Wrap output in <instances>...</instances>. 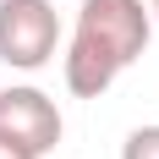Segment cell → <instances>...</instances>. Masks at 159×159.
Instances as JSON below:
<instances>
[{
    "instance_id": "6da1fadb",
    "label": "cell",
    "mask_w": 159,
    "mask_h": 159,
    "mask_svg": "<svg viewBox=\"0 0 159 159\" xmlns=\"http://www.w3.org/2000/svg\"><path fill=\"white\" fill-rule=\"evenodd\" d=\"M154 16L148 0H82L71 39L61 55V77L71 99H99L148 55Z\"/></svg>"
},
{
    "instance_id": "5b68a950",
    "label": "cell",
    "mask_w": 159,
    "mask_h": 159,
    "mask_svg": "<svg viewBox=\"0 0 159 159\" xmlns=\"http://www.w3.org/2000/svg\"><path fill=\"white\" fill-rule=\"evenodd\" d=\"M0 159H33V154H28V148H16L11 137H0Z\"/></svg>"
},
{
    "instance_id": "7a4b0ae2",
    "label": "cell",
    "mask_w": 159,
    "mask_h": 159,
    "mask_svg": "<svg viewBox=\"0 0 159 159\" xmlns=\"http://www.w3.org/2000/svg\"><path fill=\"white\" fill-rule=\"evenodd\" d=\"M66 22L55 0H0V61L11 71H44L61 55Z\"/></svg>"
},
{
    "instance_id": "277c9868",
    "label": "cell",
    "mask_w": 159,
    "mask_h": 159,
    "mask_svg": "<svg viewBox=\"0 0 159 159\" xmlns=\"http://www.w3.org/2000/svg\"><path fill=\"white\" fill-rule=\"evenodd\" d=\"M121 159H159V121L132 126V132H126V143H121Z\"/></svg>"
},
{
    "instance_id": "3957f363",
    "label": "cell",
    "mask_w": 159,
    "mask_h": 159,
    "mask_svg": "<svg viewBox=\"0 0 159 159\" xmlns=\"http://www.w3.org/2000/svg\"><path fill=\"white\" fill-rule=\"evenodd\" d=\"M0 137H11L16 148H28L33 159H44L66 137V115H61V104L44 88L11 82V88H0Z\"/></svg>"
},
{
    "instance_id": "8992f818",
    "label": "cell",
    "mask_w": 159,
    "mask_h": 159,
    "mask_svg": "<svg viewBox=\"0 0 159 159\" xmlns=\"http://www.w3.org/2000/svg\"><path fill=\"white\" fill-rule=\"evenodd\" d=\"M148 16H154V28H159V0H148Z\"/></svg>"
}]
</instances>
